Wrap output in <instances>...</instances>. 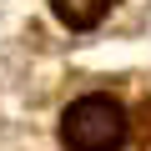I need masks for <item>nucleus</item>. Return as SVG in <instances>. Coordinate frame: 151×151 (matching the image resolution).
<instances>
[{
  "label": "nucleus",
  "instance_id": "2",
  "mask_svg": "<svg viewBox=\"0 0 151 151\" xmlns=\"http://www.w3.org/2000/svg\"><path fill=\"white\" fill-rule=\"evenodd\" d=\"M55 5V15L70 25V30H91V25H101V15L111 10V0H50Z\"/></svg>",
  "mask_w": 151,
  "mask_h": 151
},
{
  "label": "nucleus",
  "instance_id": "1",
  "mask_svg": "<svg viewBox=\"0 0 151 151\" xmlns=\"http://www.w3.org/2000/svg\"><path fill=\"white\" fill-rule=\"evenodd\" d=\"M126 141V111L111 96H81L60 116V146L65 151H116Z\"/></svg>",
  "mask_w": 151,
  "mask_h": 151
}]
</instances>
